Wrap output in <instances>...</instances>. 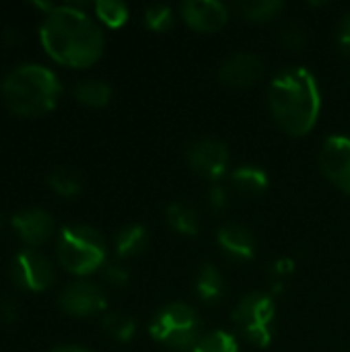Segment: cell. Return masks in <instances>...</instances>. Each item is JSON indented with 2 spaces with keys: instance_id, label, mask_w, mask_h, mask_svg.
Returning <instances> with one entry per match:
<instances>
[{
  "instance_id": "cell-1",
  "label": "cell",
  "mask_w": 350,
  "mask_h": 352,
  "mask_svg": "<svg viewBox=\"0 0 350 352\" xmlns=\"http://www.w3.org/2000/svg\"><path fill=\"white\" fill-rule=\"evenodd\" d=\"M39 39L52 60L70 68H87L103 54L99 25L78 6L56 4L39 27Z\"/></svg>"
},
{
  "instance_id": "cell-2",
  "label": "cell",
  "mask_w": 350,
  "mask_h": 352,
  "mask_svg": "<svg viewBox=\"0 0 350 352\" xmlns=\"http://www.w3.org/2000/svg\"><path fill=\"white\" fill-rule=\"evenodd\" d=\"M268 107L287 134H309L322 109L316 76L305 68H287L278 72L268 87Z\"/></svg>"
},
{
  "instance_id": "cell-3",
  "label": "cell",
  "mask_w": 350,
  "mask_h": 352,
  "mask_svg": "<svg viewBox=\"0 0 350 352\" xmlns=\"http://www.w3.org/2000/svg\"><path fill=\"white\" fill-rule=\"evenodd\" d=\"M0 91L12 113L37 118L56 107L62 85L50 68L41 64H21L2 78Z\"/></svg>"
},
{
  "instance_id": "cell-4",
  "label": "cell",
  "mask_w": 350,
  "mask_h": 352,
  "mask_svg": "<svg viewBox=\"0 0 350 352\" xmlns=\"http://www.w3.org/2000/svg\"><path fill=\"white\" fill-rule=\"evenodd\" d=\"M58 262L76 276H89L107 262L105 239L89 225H66L58 235Z\"/></svg>"
},
{
  "instance_id": "cell-5",
  "label": "cell",
  "mask_w": 350,
  "mask_h": 352,
  "mask_svg": "<svg viewBox=\"0 0 350 352\" xmlns=\"http://www.w3.org/2000/svg\"><path fill=\"white\" fill-rule=\"evenodd\" d=\"M149 334L169 349L192 351L202 336V322L192 305L169 303L155 314Z\"/></svg>"
},
{
  "instance_id": "cell-6",
  "label": "cell",
  "mask_w": 350,
  "mask_h": 352,
  "mask_svg": "<svg viewBox=\"0 0 350 352\" xmlns=\"http://www.w3.org/2000/svg\"><path fill=\"white\" fill-rule=\"evenodd\" d=\"M274 314H276V305L270 295L250 293L235 303L231 311V320L252 344L268 346L272 340Z\"/></svg>"
},
{
  "instance_id": "cell-7",
  "label": "cell",
  "mask_w": 350,
  "mask_h": 352,
  "mask_svg": "<svg viewBox=\"0 0 350 352\" xmlns=\"http://www.w3.org/2000/svg\"><path fill=\"white\" fill-rule=\"evenodd\" d=\"M8 272H10L12 283L19 289L31 291V293L50 289L56 278V270H54L52 262L41 252H37L33 248H25V250L17 252L10 262Z\"/></svg>"
},
{
  "instance_id": "cell-8",
  "label": "cell",
  "mask_w": 350,
  "mask_h": 352,
  "mask_svg": "<svg viewBox=\"0 0 350 352\" xmlns=\"http://www.w3.org/2000/svg\"><path fill=\"white\" fill-rule=\"evenodd\" d=\"M186 161L194 173L217 184L229 167V148L217 138H198L186 146Z\"/></svg>"
},
{
  "instance_id": "cell-9",
  "label": "cell",
  "mask_w": 350,
  "mask_h": 352,
  "mask_svg": "<svg viewBox=\"0 0 350 352\" xmlns=\"http://www.w3.org/2000/svg\"><path fill=\"white\" fill-rule=\"evenodd\" d=\"M60 309L72 318H89L105 309L103 291L89 280H74L60 293Z\"/></svg>"
},
{
  "instance_id": "cell-10",
  "label": "cell",
  "mask_w": 350,
  "mask_h": 352,
  "mask_svg": "<svg viewBox=\"0 0 350 352\" xmlns=\"http://www.w3.org/2000/svg\"><path fill=\"white\" fill-rule=\"evenodd\" d=\"M320 169L322 173L342 192L350 194V138L330 136L320 151Z\"/></svg>"
},
{
  "instance_id": "cell-11",
  "label": "cell",
  "mask_w": 350,
  "mask_h": 352,
  "mask_svg": "<svg viewBox=\"0 0 350 352\" xmlns=\"http://www.w3.org/2000/svg\"><path fill=\"white\" fill-rule=\"evenodd\" d=\"M219 80L231 89H245L256 85L264 74V62L250 52H237L227 56L219 66Z\"/></svg>"
},
{
  "instance_id": "cell-12",
  "label": "cell",
  "mask_w": 350,
  "mask_h": 352,
  "mask_svg": "<svg viewBox=\"0 0 350 352\" xmlns=\"http://www.w3.org/2000/svg\"><path fill=\"white\" fill-rule=\"evenodd\" d=\"M182 19L200 33H215L229 21V10L217 0H188L179 6Z\"/></svg>"
},
{
  "instance_id": "cell-13",
  "label": "cell",
  "mask_w": 350,
  "mask_h": 352,
  "mask_svg": "<svg viewBox=\"0 0 350 352\" xmlns=\"http://www.w3.org/2000/svg\"><path fill=\"white\" fill-rule=\"evenodd\" d=\"M10 223H12L19 239L29 248H37V245L45 243L54 235V219L43 208L19 210Z\"/></svg>"
},
{
  "instance_id": "cell-14",
  "label": "cell",
  "mask_w": 350,
  "mask_h": 352,
  "mask_svg": "<svg viewBox=\"0 0 350 352\" xmlns=\"http://www.w3.org/2000/svg\"><path fill=\"white\" fill-rule=\"evenodd\" d=\"M217 241L221 250L233 260H250L256 254V237L254 233L237 223L223 225L217 233Z\"/></svg>"
},
{
  "instance_id": "cell-15",
  "label": "cell",
  "mask_w": 350,
  "mask_h": 352,
  "mask_svg": "<svg viewBox=\"0 0 350 352\" xmlns=\"http://www.w3.org/2000/svg\"><path fill=\"white\" fill-rule=\"evenodd\" d=\"M165 221L167 225L184 235V237H196L198 231H200V217H198V210L188 204V202H173L167 206L165 210Z\"/></svg>"
},
{
  "instance_id": "cell-16",
  "label": "cell",
  "mask_w": 350,
  "mask_h": 352,
  "mask_svg": "<svg viewBox=\"0 0 350 352\" xmlns=\"http://www.w3.org/2000/svg\"><path fill=\"white\" fill-rule=\"evenodd\" d=\"M194 291L202 303H217L225 295V280L219 268L212 264L200 266L196 278H194Z\"/></svg>"
},
{
  "instance_id": "cell-17",
  "label": "cell",
  "mask_w": 350,
  "mask_h": 352,
  "mask_svg": "<svg viewBox=\"0 0 350 352\" xmlns=\"http://www.w3.org/2000/svg\"><path fill=\"white\" fill-rule=\"evenodd\" d=\"M149 245V233L142 225H126L118 231L116 235V254L122 260H130L136 258L138 254H142Z\"/></svg>"
},
{
  "instance_id": "cell-18",
  "label": "cell",
  "mask_w": 350,
  "mask_h": 352,
  "mask_svg": "<svg viewBox=\"0 0 350 352\" xmlns=\"http://www.w3.org/2000/svg\"><path fill=\"white\" fill-rule=\"evenodd\" d=\"M231 184H233V188H235L239 194L258 196V194H262V192L268 188V175H266V171L260 169V167L243 165V167H237V169L231 173Z\"/></svg>"
},
{
  "instance_id": "cell-19",
  "label": "cell",
  "mask_w": 350,
  "mask_h": 352,
  "mask_svg": "<svg viewBox=\"0 0 350 352\" xmlns=\"http://www.w3.org/2000/svg\"><path fill=\"white\" fill-rule=\"evenodd\" d=\"M72 95L87 107H105L111 99V87L99 78H87L74 85Z\"/></svg>"
},
{
  "instance_id": "cell-20",
  "label": "cell",
  "mask_w": 350,
  "mask_h": 352,
  "mask_svg": "<svg viewBox=\"0 0 350 352\" xmlns=\"http://www.w3.org/2000/svg\"><path fill=\"white\" fill-rule=\"evenodd\" d=\"M47 186L52 188L54 194H58L62 198H74L83 190V179H80V175L74 169H68V167L60 165V167L50 171Z\"/></svg>"
},
{
  "instance_id": "cell-21",
  "label": "cell",
  "mask_w": 350,
  "mask_h": 352,
  "mask_svg": "<svg viewBox=\"0 0 350 352\" xmlns=\"http://www.w3.org/2000/svg\"><path fill=\"white\" fill-rule=\"evenodd\" d=\"M101 328L103 332L113 338L116 342H128L136 334V322L128 314L122 311H109L101 318Z\"/></svg>"
},
{
  "instance_id": "cell-22",
  "label": "cell",
  "mask_w": 350,
  "mask_h": 352,
  "mask_svg": "<svg viewBox=\"0 0 350 352\" xmlns=\"http://www.w3.org/2000/svg\"><path fill=\"white\" fill-rule=\"evenodd\" d=\"M285 8V4L281 0H250V2H241L237 4V10L243 19L252 21V23H266L272 21L281 10Z\"/></svg>"
},
{
  "instance_id": "cell-23",
  "label": "cell",
  "mask_w": 350,
  "mask_h": 352,
  "mask_svg": "<svg viewBox=\"0 0 350 352\" xmlns=\"http://www.w3.org/2000/svg\"><path fill=\"white\" fill-rule=\"evenodd\" d=\"M192 352H239L237 340L225 330H212L200 336Z\"/></svg>"
},
{
  "instance_id": "cell-24",
  "label": "cell",
  "mask_w": 350,
  "mask_h": 352,
  "mask_svg": "<svg viewBox=\"0 0 350 352\" xmlns=\"http://www.w3.org/2000/svg\"><path fill=\"white\" fill-rule=\"evenodd\" d=\"M93 8L97 19L111 29H118L128 21V6L120 0H99Z\"/></svg>"
},
{
  "instance_id": "cell-25",
  "label": "cell",
  "mask_w": 350,
  "mask_h": 352,
  "mask_svg": "<svg viewBox=\"0 0 350 352\" xmlns=\"http://www.w3.org/2000/svg\"><path fill=\"white\" fill-rule=\"evenodd\" d=\"M173 10L165 4H153L144 10V23L153 31H167L173 25Z\"/></svg>"
},
{
  "instance_id": "cell-26",
  "label": "cell",
  "mask_w": 350,
  "mask_h": 352,
  "mask_svg": "<svg viewBox=\"0 0 350 352\" xmlns=\"http://www.w3.org/2000/svg\"><path fill=\"white\" fill-rule=\"evenodd\" d=\"M278 41L285 47H289L291 52H299V50H303V45L307 41V33H305V29L301 25L287 23V25H283L278 29Z\"/></svg>"
},
{
  "instance_id": "cell-27",
  "label": "cell",
  "mask_w": 350,
  "mask_h": 352,
  "mask_svg": "<svg viewBox=\"0 0 350 352\" xmlns=\"http://www.w3.org/2000/svg\"><path fill=\"white\" fill-rule=\"evenodd\" d=\"M103 278H105L107 285L120 289V287H126V285H128V280H130V270H128L124 264H120V262H109V264L103 266Z\"/></svg>"
},
{
  "instance_id": "cell-28",
  "label": "cell",
  "mask_w": 350,
  "mask_h": 352,
  "mask_svg": "<svg viewBox=\"0 0 350 352\" xmlns=\"http://www.w3.org/2000/svg\"><path fill=\"white\" fill-rule=\"evenodd\" d=\"M19 318V305L12 297L8 295H0V324L2 326H10L14 324Z\"/></svg>"
},
{
  "instance_id": "cell-29",
  "label": "cell",
  "mask_w": 350,
  "mask_h": 352,
  "mask_svg": "<svg viewBox=\"0 0 350 352\" xmlns=\"http://www.w3.org/2000/svg\"><path fill=\"white\" fill-rule=\"evenodd\" d=\"M208 204L212 210L221 212L229 206V196H227V190L221 186V184H212L210 190H208Z\"/></svg>"
},
{
  "instance_id": "cell-30",
  "label": "cell",
  "mask_w": 350,
  "mask_h": 352,
  "mask_svg": "<svg viewBox=\"0 0 350 352\" xmlns=\"http://www.w3.org/2000/svg\"><path fill=\"white\" fill-rule=\"evenodd\" d=\"M336 41H338V47L340 52L350 58V12L344 14L338 23V29H336Z\"/></svg>"
},
{
  "instance_id": "cell-31",
  "label": "cell",
  "mask_w": 350,
  "mask_h": 352,
  "mask_svg": "<svg viewBox=\"0 0 350 352\" xmlns=\"http://www.w3.org/2000/svg\"><path fill=\"white\" fill-rule=\"evenodd\" d=\"M293 268H295V264H293L291 260L281 258V260H276V262L270 264V274H272V278H274L276 283H283V280L293 272Z\"/></svg>"
},
{
  "instance_id": "cell-32",
  "label": "cell",
  "mask_w": 350,
  "mask_h": 352,
  "mask_svg": "<svg viewBox=\"0 0 350 352\" xmlns=\"http://www.w3.org/2000/svg\"><path fill=\"white\" fill-rule=\"evenodd\" d=\"M50 352H89V351H85V349H80V346H74V344H64V346H56V349H52Z\"/></svg>"
},
{
  "instance_id": "cell-33",
  "label": "cell",
  "mask_w": 350,
  "mask_h": 352,
  "mask_svg": "<svg viewBox=\"0 0 350 352\" xmlns=\"http://www.w3.org/2000/svg\"><path fill=\"white\" fill-rule=\"evenodd\" d=\"M4 39H6V43H17V41L21 39V35H19V31H14V29H6V31H4Z\"/></svg>"
},
{
  "instance_id": "cell-34",
  "label": "cell",
  "mask_w": 350,
  "mask_h": 352,
  "mask_svg": "<svg viewBox=\"0 0 350 352\" xmlns=\"http://www.w3.org/2000/svg\"><path fill=\"white\" fill-rule=\"evenodd\" d=\"M0 227H2V217H0Z\"/></svg>"
},
{
  "instance_id": "cell-35",
  "label": "cell",
  "mask_w": 350,
  "mask_h": 352,
  "mask_svg": "<svg viewBox=\"0 0 350 352\" xmlns=\"http://www.w3.org/2000/svg\"><path fill=\"white\" fill-rule=\"evenodd\" d=\"M349 87H350V78H349Z\"/></svg>"
}]
</instances>
